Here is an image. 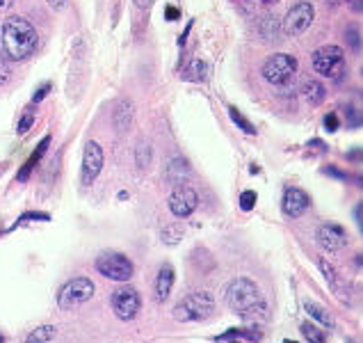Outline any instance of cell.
Instances as JSON below:
<instances>
[{"label": "cell", "mask_w": 363, "mask_h": 343, "mask_svg": "<svg viewBox=\"0 0 363 343\" xmlns=\"http://www.w3.org/2000/svg\"><path fill=\"white\" fill-rule=\"evenodd\" d=\"M53 90V85L51 83H44L42 87H39L37 92H35V97H33V103H42V101L49 97V92Z\"/></svg>", "instance_id": "f1b7e54d"}, {"label": "cell", "mask_w": 363, "mask_h": 343, "mask_svg": "<svg viewBox=\"0 0 363 343\" xmlns=\"http://www.w3.org/2000/svg\"><path fill=\"white\" fill-rule=\"evenodd\" d=\"M256 192L254 190H244L242 194H240V208L242 210H251L256 206Z\"/></svg>", "instance_id": "83f0119b"}, {"label": "cell", "mask_w": 363, "mask_h": 343, "mask_svg": "<svg viewBox=\"0 0 363 343\" xmlns=\"http://www.w3.org/2000/svg\"><path fill=\"white\" fill-rule=\"evenodd\" d=\"M350 7L354 12H363V0H350Z\"/></svg>", "instance_id": "d590c367"}, {"label": "cell", "mask_w": 363, "mask_h": 343, "mask_svg": "<svg viewBox=\"0 0 363 343\" xmlns=\"http://www.w3.org/2000/svg\"><path fill=\"white\" fill-rule=\"evenodd\" d=\"M263 78L270 85H288L290 81L295 78L297 74V60L293 56H288V53H277V56H272L270 60L263 65Z\"/></svg>", "instance_id": "5b68a950"}, {"label": "cell", "mask_w": 363, "mask_h": 343, "mask_svg": "<svg viewBox=\"0 0 363 343\" xmlns=\"http://www.w3.org/2000/svg\"><path fill=\"white\" fill-rule=\"evenodd\" d=\"M338 124H341V119H338L336 112H331L325 117V128L329 131V133H334V131H338Z\"/></svg>", "instance_id": "f546056e"}, {"label": "cell", "mask_w": 363, "mask_h": 343, "mask_svg": "<svg viewBox=\"0 0 363 343\" xmlns=\"http://www.w3.org/2000/svg\"><path fill=\"white\" fill-rule=\"evenodd\" d=\"M318 243L320 247H325L327 252H338L347 245V233L338 224H322L318 229Z\"/></svg>", "instance_id": "4fadbf2b"}, {"label": "cell", "mask_w": 363, "mask_h": 343, "mask_svg": "<svg viewBox=\"0 0 363 343\" xmlns=\"http://www.w3.org/2000/svg\"><path fill=\"white\" fill-rule=\"evenodd\" d=\"M149 162H151V147L140 144L137 147V165L140 167H149Z\"/></svg>", "instance_id": "4316f807"}, {"label": "cell", "mask_w": 363, "mask_h": 343, "mask_svg": "<svg viewBox=\"0 0 363 343\" xmlns=\"http://www.w3.org/2000/svg\"><path fill=\"white\" fill-rule=\"evenodd\" d=\"M135 3V7H140V10H149V7L153 5V0H133Z\"/></svg>", "instance_id": "836d02e7"}, {"label": "cell", "mask_w": 363, "mask_h": 343, "mask_svg": "<svg viewBox=\"0 0 363 343\" xmlns=\"http://www.w3.org/2000/svg\"><path fill=\"white\" fill-rule=\"evenodd\" d=\"M260 3H265V5H274V3H279V0H260Z\"/></svg>", "instance_id": "f35d334b"}, {"label": "cell", "mask_w": 363, "mask_h": 343, "mask_svg": "<svg viewBox=\"0 0 363 343\" xmlns=\"http://www.w3.org/2000/svg\"><path fill=\"white\" fill-rule=\"evenodd\" d=\"M130 122H133V106L128 99H124V101H119V106H117V110H115V128L128 131Z\"/></svg>", "instance_id": "d6986e66"}, {"label": "cell", "mask_w": 363, "mask_h": 343, "mask_svg": "<svg viewBox=\"0 0 363 343\" xmlns=\"http://www.w3.org/2000/svg\"><path fill=\"white\" fill-rule=\"evenodd\" d=\"M46 3H49L53 10H62V7L67 5V0H46Z\"/></svg>", "instance_id": "e575fe53"}, {"label": "cell", "mask_w": 363, "mask_h": 343, "mask_svg": "<svg viewBox=\"0 0 363 343\" xmlns=\"http://www.w3.org/2000/svg\"><path fill=\"white\" fill-rule=\"evenodd\" d=\"M199 206V194L187 185H178L169 197V210L176 217H190Z\"/></svg>", "instance_id": "30bf717a"}, {"label": "cell", "mask_w": 363, "mask_h": 343, "mask_svg": "<svg viewBox=\"0 0 363 343\" xmlns=\"http://www.w3.org/2000/svg\"><path fill=\"white\" fill-rule=\"evenodd\" d=\"M174 279H176V275H174V268L169 266V263H164V266L158 270L155 275V286H153V293H155V300L158 302H164L169 298L171 293V286H174Z\"/></svg>", "instance_id": "5bb4252c"}, {"label": "cell", "mask_w": 363, "mask_h": 343, "mask_svg": "<svg viewBox=\"0 0 363 343\" xmlns=\"http://www.w3.org/2000/svg\"><path fill=\"white\" fill-rule=\"evenodd\" d=\"M302 94L306 99V103L320 106L322 101H325V97H327V90H325V85L318 83V81H306L304 87H302Z\"/></svg>", "instance_id": "ac0fdd59"}, {"label": "cell", "mask_w": 363, "mask_h": 343, "mask_svg": "<svg viewBox=\"0 0 363 343\" xmlns=\"http://www.w3.org/2000/svg\"><path fill=\"white\" fill-rule=\"evenodd\" d=\"M206 76H208V65L203 60H196V58L190 62V65H187V69L183 72L185 81H194V83L206 81Z\"/></svg>", "instance_id": "44dd1931"}, {"label": "cell", "mask_w": 363, "mask_h": 343, "mask_svg": "<svg viewBox=\"0 0 363 343\" xmlns=\"http://www.w3.org/2000/svg\"><path fill=\"white\" fill-rule=\"evenodd\" d=\"M320 270H322V275H325L327 284L331 286V291L336 293V298L343 300V302H350V300H347V291H345V286H343V282H341V277H338L336 268L331 266V263H329L327 259H320Z\"/></svg>", "instance_id": "9a60e30c"}, {"label": "cell", "mask_w": 363, "mask_h": 343, "mask_svg": "<svg viewBox=\"0 0 363 343\" xmlns=\"http://www.w3.org/2000/svg\"><path fill=\"white\" fill-rule=\"evenodd\" d=\"M94 295V282L87 277H76L69 284L62 286V291L58 293V305L60 309H74L85 305L87 300H92Z\"/></svg>", "instance_id": "52a82bcc"}, {"label": "cell", "mask_w": 363, "mask_h": 343, "mask_svg": "<svg viewBox=\"0 0 363 343\" xmlns=\"http://www.w3.org/2000/svg\"><path fill=\"white\" fill-rule=\"evenodd\" d=\"M55 334L58 332H55L53 325H39L23 339V343H51L55 339Z\"/></svg>", "instance_id": "7402d4cb"}, {"label": "cell", "mask_w": 363, "mask_h": 343, "mask_svg": "<svg viewBox=\"0 0 363 343\" xmlns=\"http://www.w3.org/2000/svg\"><path fill=\"white\" fill-rule=\"evenodd\" d=\"M350 158H363V151H357V153H350Z\"/></svg>", "instance_id": "74e56055"}, {"label": "cell", "mask_w": 363, "mask_h": 343, "mask_svg": "<svg viewBox=\"0 0 363 343\" xmlns=\"http://www.w3.org/2000/svg\"><path fill=\"white\" fill-rule=\"evenodd\" d=\"M33 124H35V110H26L23 112V117L19 119V135H23V133H28L30 128H33Z\"/></svg>", "instance_id": "484cf974"}, {"label": "cell", "mask_w": 363, "mask_h": 343, "mask_svg": "<svg viewBox=\"0 0 363 343\" xmlns=\"http://www.w3.org/2000/svg\"><path fill=\"white\" fill-rule=\"evenodd\" d=\"M183 236H185V229L180 227V224H169V227L162 229V240H164L167 245L180 243V240H183Z\"/></svg>", "instance_id": "cb8c5ba5"}, {"label": "cell", "mask_w": 363, "mask_h": 343, "mask_svg": "<svg viewBox=\"0 0 363 343\" xmlns=\"http://www.w3.org/2000/svg\"><path fill=\"white\" fill-rule=\"evenodd\" d=\"M10 78H12V72H10V65L0 58V85H5V83H10Z\"/></svg>", "instance_id": "4dcf8cb0"}, {"label": "cell", "mask_w": 363, "mask_h": 343, "mask_svg": "<svg viewBox=\"0 0 363 343\" xmlns=\"http://www.w3.org/2000/svg\"><path fill=\"white\" fill-rule=\"evenodd\" d=\"M228 115H231V119H233V124H235V126H238V128H242L244 131V133H247V135H254L256 133V128L254 126H251V122L247 119V117H244L240 110H238V108H228Z\"/></svg>", "instance_id": "603a6c76"}, {"label": "cell", "mask_w": 363, "mask_h": 343, "mask_svg": "<svg viewBox=\"0 0 363 343\" xmlns=\"http://www.w3.org/2000/svg\"><path fill=\"white\" fill-rule=\"evenodd\" d=\"M0 343H5V337H3V334H0Z\"/></svg>", "instance_id": "ab89813d"}, {"label": "cell", "mask_w": 363, "mask_h": 343, "mask_svg": "<svg viewBox=\"0 0 363 343\" xmlns=\"http://www.w3.org/2000/svg\"><path fill=\"white\" fill-rule=\"evenodd\" d=\"M304 311L309 314L313 321H318L320 325H325V327H334V318H331V314L329 311L322 307V305H318V302H304Z\"/></svg>", "instance_id": "ffe728a7"}, {"label": "cell", "mask_w": 363, "mask_h": 343, "mask_svg": "<svg viewBox=\"0 0 363 343\" xmlns=\"http://www.w3.org/2000/svg\"><path fill=\"white\" fill-rule=\"evenodd\" d=\"M49 144H51V135H46L44 140H42V142H39L37 144V149H35V153L33 156H30V158L26 160V165H23L21 167V172H19V181L23 183V181H28V178H30V174H33V169L39 165V160H42L44 158V153H46V149H49Z\"/></svg>", "instance_id": "2e32d148"}, {"label": "cell", "mask_w": 363, "mask_h": 343, "mask_svg": "<svg viewBox=\"0 0 363 343\" xmlns=\"http://www.w3.org/2000/svg\"><path fill=\"white\" fill-rule=\"evenodd\" d=\"M228 343H240V341H228Z\"/></svg>", "instance_id": "b9f144b4"}, {"label": "cell", "mask_w": 363, "mask_h": 343, "mask_svg": "<svg viewBox=\"0 0 363 343\" xmlns=\"http://www.w3.org/2000/svg\"><path fill=\"white\" fill-rule=\"evenodd\" d=\"M37 30L28 19L10 17L3 23V51L14 62H23L30 58L37 49Z\"/></svg>", "instance_id": "6da1fadb"}, {"label": "cell", "mask_w": 363, "mask_h": 343, "mask_svg": "<svg viewBox=\"0 0 363 343\" xmlns=\"http://www.w3.org/2000/svg\"><path fill=\"white\" fill-rule=\"evenodd\" d=\"M14 0H0V10H7V7H12Z\"/></svg>", "instance_id": "8d00e7d4"}, {"label": "cell", "mask_w": 363, "mask_h": 343, "mask_svg": "<svg viewBox=\"0 0 363 343\" xmlns=\"http://www.w3.org/2000/svg\"><path fill=\"white\" fill-rule=\"evenodd\" d=\"M187 174H190V167H187V162L183 158H171L167 169H164V178H167L171 185L183 183Z\"/></svg>", "instance_id": "e0dca14e"}, {"label": "cell", "mask_w": 363, "mask_h": 343, "mask_svg": "<svg viewBox=\"0 0 363 343\" xmlns=\"http://www.w3.org/2000/svg\"><path fill=\"white\" fill-rule=\"evenodd\" d=\"M96 270L103 277L112 279V282H128L133 277V263L126 254L121 252H103L101 256H96Z\"/></svg>", "instance_id": "8992f818"}, {"label": "cell", "mask_w": 363, "mask_h": 343, "mask_svg": "<svg viewBox=\"0 0 363 343\" xmlns=\"http://www.w3.org/2000/svg\"><path fill=\"white\" fill-rule=\"evenodd\" d=\"M283 343H297V341H290V339H286V341H283Z\"/></svg>", "instance_id": "60d3db41"}, {"label": "cell", "mask_w": 363, "mask_h": 343, "mask_svg": "<svg viewBox=\"0 0 363 343\" xmlns=\"http://www.w3.org/2000/svg\"><path fill=\"white\" fill-rule=\"evenodd\" d=\"M258 302H263V293H260L258 284L251 282V279L238 277L226 286V305L238 316H242L251 307H256Z\"/></svg>", "instance_id": "3957f363"}, {"label": "cell", "mask_w": 363, "mask_h": 343, "mask_svg": "<svg viewBox=\"0 0 363 343\" xmlns=\"http://www.w3.org/2000/svg\"><path fill=\"white\" fill-rule=\"evenodd\" d=\"M309 206H311V197L302 188H288L286 192H283L281 208H283V213H286L288 217L304 215L306 210H309Z\"/></svg>", "instance_id": "7c38bea8"}, {"label": "cell", "mask_w": 363, "mask_h": 343, "mask_svg": "<svg viewBox=\"0 0 363 343\" xmlns=\"http://www.w3.org/2000/svg\"><path fill=\"white\" fill-rule=\"evenodd\" d=\"M302 334H304L306 341H309V343H325V341H327L325 332H322L315 323H304V325H302Z\"/></svg>", "instance_id": "d4e9b609"}, {"label": "cell", "mask_w": 363, "mask_h": 343, "mask_svg": "<svg viewBox=\"0 0 363 343\" xmlns=\"http://www.w3.org/2000/svg\"><path fill=\"white\" fill-rule=\"evenodd\" d=\"M313 19H315L313 5L309 0H302V3H297L295 7H290V12L286 14V19H283V35L297 37L306 33V30L311 28Z\"/></svg>", "instance_id": "ba28073f"}, {"label": "cell", "mask_w": 363, "mask_h": 343, "mask_svg": "<svg viewBox=\"0 0 363 343\" xmlns=\"http://www.w3.org/2000/svg\"><path fill=\"white\" fill-rule=\"evenodd\" d=\"M347 37H352L354 51H357V49H359V33H357V28H350V33H347Z\"/></svg>", "instance_id": "d6a6232c"}, {"label": "cell", "mask_w": 363, "mask_h": 343, "mask_svg": "<svg viewBox=\"0 0 363 343\" xmlns=\"http://www.w3.org/2000/svg\"><path fill=\"white\" fill-rule=\"evenodd\" d=\"M215 314V298L208 291L190 293L174 307V318L178 323H199Z\"/></svg>", "instance_id": "7a4b0ae2"}, {"label": "cell", "mask_w": 363, "mask_h": 343, "mask_svg": "<svg viewBox=\"0 0 363 343\" xmlns=\"http://www.w3.org/2000/svg\"><path fill=\"white\" fill-rule=\"evenodd\" d=\"M142 309V298L133 286H119L112 293V311L121 321H133Z\"/></svg>", "instance_id": "9c48e42d"}, {"label": "cell", "mask_w": 363, "mask_h": 343, "mask_svg": "<svg viewBox=\"0 0 363 343\" xmlns=\"http://www.w3.org/2000/svg\"><path fill=\"white\" fill-rule=\"evenodd\" d=\"M313 69L320 76L331 78V81H341L345 72V56L343 49L338 46H322L313 53Z\"/></svg>", "instance_id": "277c9868"}, {"label": "cell", "mask_w": 363, "mask_h": 343, "mask_svg": "<svg viewBox=\"0 0 363 343\" xmlns=\"http://www.w3.org/2000/svg\"><path fill=\"white\" fill-rule=\"evenodd\" d=\"M101 169H103V149H101L99 142L90 140L83 151V183H94V178L101 174Z\"/></svg>", "instance_id": "8fae6325"}, {"label": "cell", "mask_w": 363, "mask_h": 343, "mask_svg": "<svg viewBox=\"0 0 363 343\" xmlns=\"http://www.w3.org/2000/svg\"><path fill=\"white\" fill-rule=\"evenodd\" d=\"M178 17H180V12L176 10V7L167 5V10H164V19H167V21H176Z\"/></svg>", "instance_id": "1f68e13d"}]
</instances>
